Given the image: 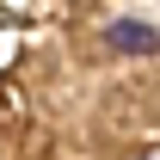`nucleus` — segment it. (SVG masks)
I'll return each instance as SVG.
<instances>
[{
  "label": "nucleus",
  "mask_w": 160,
  "mask_h": 160,
  "mask_svg": "<svg viewBox=\"0 0 160 160\" xmlns=\"http://www.w3.org/2000/svg\"><path fill=\"white\" fill-rule=\"evenodd\" d=\"M148 160H160V154H148Z\"/></svg>",
  "instance_id": "f03ea898"
},
{
  "label": "nucleus",
  "mask_w": 160,
  "mask_h": 160,
  "mask_svg": "<svg viewBox=\"0 0 160 160\" xmlns=\"http://www.w3.org/2000/svg\"><path fill=\"white\" fill-rule=\"evenodd\" d=\"M111 49H129V56H148V49H160V31L142 19H117L111 25Z\"/></svg>",
  "instance_id": "f257e3e1"
}]
</instances>
